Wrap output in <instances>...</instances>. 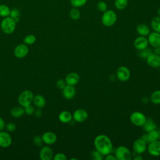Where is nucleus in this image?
Returning a JSON list of instances; mask_svg holds the SVG:
<instances>
[{"instance_id":"nucleus-32","label":"nucleus","mask_w":160,"mask_h":160,"mask_svg":"<svg viewBox=\"0 0 160 160\" xmlns=\"http://www.w3.org/2000/svg\"><path fill=\"white\" fill-rule=\"evenodd\" d=\"M19 16H20V11L18 9H12L10 10L9 16L11 18L14 19L16 22H18L19 20Z\"/></svg>"},{"instance_id":"nucleus-18","label":"nucleus","mask_w":160,"mask_h":160,"mask_svg":"<svg viewBox=\"0 0 160 160\" xmlns=\"http://www.w3.org/2000/svg\"><path fill=\"white\" fill-rule=\"evenodd\" d=\"M148 40L149 44L153 48L160 46V33L157 32H152L148 34Z\"/></svg>"},{"instance_id":"nucleus-30","label":"nucleus","mask_w":160,"mask_h":160,"mask_svg":"<svg viewBox=\"0 0 160 160\" xmlns=\"http://www.w3.org/2000/svg\"><path fill=\"white\" fill-rule=\"evenodd\" d=\"M70 18L73 20H78L80 18L81 13L76 8H73L70 10L69 12Z\"/></svg>"},{"instance_id":"nucleus-4","label":"nucleus","mask_w":160,"mask_h":160,"mask_svg":"<svg viewBox=\"0 0 160 160\" xmlns=\"http://www.w3.org/2000/svg\"><path fill=\"white\" fill-rule=\"evenodd\" d=\"M34 94L29 90H24L20 93L18 96V103L23 108L29 105L32 102Z\"/></svg>"},{"instance_id":"nucleus-27","label":"nucleus","mask_w":160,"mask_h":160,"mask_svg":"<svg viewBox=\"0 0 160 160\" xmlns=\"http://www.w3.org/2000/svg\"><path fill=\"white\" fill-rule=\"evenodd\" d=\"M151 101L155 104H160V90L154 91L150 96Z\"/></svg>"},{"instance_id":"nucleus-22","label":"nucleus","mask_w":160,"mask_h":160,"mask_svg":"<svg viewBox=\"0 0 160 160\" xmlns=\"http://www.w3.org/2000/svg\"><path fill=\"white\" fill-rule=\"evenodd\" d=\"M32 102L35 106L38 108H42L46 105V99L41 94H36L34 96Z\"/></svg>"},{"instance_id":"nucleus-20","label":"nucleus","mask_w":160,"mask_h":160,"mask_svg":"<svg viewBox=\"0 0 160 160\" xmlns=\"http://www.w3.org/2000/svg\"><path fill=\"white\" fill-rule=\"evenodd\" d=\"M79 76L76 72H70L65 78V81L66 82V84L71 85V86H75L76 85L79 81Z\"/></svg>"},{"instance_id":"nucleus-19","label":"nucleus","mask_w":160,"mask_h":160,"mask_svg":"<svg viewBox=\"0 0 160 160\" xmlns=\"http://www.w3.org/2000/svg\"><path fill=\"white\" fill-rule=\"evenodd\" d=\"M141 138L147 143L149 144L151 142L154 141L159 139L158 131L156 129L152 130L151 131L147 132V134L142 135Z\"/></svg>"},{"instance_id":"nucleus-46","label":"nucleus","mask_w":160,"mask_h":160,"mask_svg":"<svg viewBox=\"0 0 160 160\" xmlns=\"http://www.w3.org/2000/svg\"><path fill=\"white\" fill-rule=\"evenodd\" d=\"M133 159L134 160H142V157L139 154H136V155H135V156L133 158Z\"/></svg>"},{"instance_id":"nucleus-38","label":"nucleus","mask_w":160,"mask_h":160,"mask_svg":"<svg viewBox=\"0 0 160 160\" xmlns=\"http://www.w3.org/2000/svg\"><path fill=\"white\" fill-rule=\"evenodd\" d=\"M24 109L25 113L27 115H29V116L33 114L34 112V111H35L34 106H32L31 104L28 105V106H26V107H24Z\"/></svg>"},{"instance_id":"nucleus-25","label":"nucleus","mask_w":160,"mask_h":160,"mask_svg":"<svg viewBox=\"0 0 160 160\" xmlns=\"http://www.w3.org/2000/svg\"><path fill=\"white\" fill-rule=\"evenodd\" d=\"M137 32L142 36H148L150 33V29L149 27L145 24H139L136 27Z\"/></svg>"},{"instance_id":"nucleus-16","label":"nucleus","mask_w":160,"mask_h":160,"mask_svg":"<svg viewBox=\"0 0 160 160\" xmlns=\"http://www.w3.org/2000/svg\"><path fill=\"white\" fill-rule=\"evenodd\" d=\"M41 137H42L43 142L48 145L53 144L57 141L56 134L52 131H46L44 132Z\"/></svg>"},{"instance_id":"nucleus-42","label":"nucleus","mask_w":160,"mask_h":160,"mask_svg":"<svg viewBox=\"0 0 160 160\" xmlns=\"http://www.w3.org/2000/svg\"><path fill=\"white\" fill-rule=\"evenodd\" d=\"M34 114L37 118H41L42 116V112L41 108H38L37 109H35Z\"/></svg>"},{"instance_id":"nucleus-21","label":"nucleus","mask_w":160,"mask_h":160,"mask_svg":"<svg viewBox=\"0 0 160 160\" xmlns=\"http://www.w3.org/2000/svg\"><path fill=\"white\" fill-rule=\"evenodd\" d=\"M58 119L62 123H68L71 121L72 115L68 111H62L59 114Z\"/></svg>"},{"instance_id":"nucleus-12","label":"nucleus","mask_w":160,"mask_h":160,"mask_svg":"<svg viewBox=\"0 0 160 160\" xmlns=\"http://www.w3.org/2000/svg\"><path fill=\"white\" fill-rule=\"evenodd\" d=\"M12 144V138L10 134L6 132L0 131V147L6 148L9 147Z\"/></svg>"},{"instance_id":"nucleus-7","label":"nucleus","mask_w":160,"mask_h":160,"mask_svg":"<svg viewBox=\"0 0 160 160\" xmlns=\"http://www.w3.org/2000/svg\"><path fill=\"white\" fill-rule=\"evenodd\" d=\"M116 77L120 81L125 82L129 79L131 72L126 66H120L116 70Z\"/></svg>"},{"instance_id":"nucleus-36","label":"nucleus","mask_w":160,"mask_h":160,"mask_svg":"<svg viewBox=\"0 0 160 160\" xmlns=\"http://www.w3.org/2000/svg\"><path fill=\"white\" fill-rule=\"evenodd\" d=\"M32 141H33L34 144L38 147H41L44 143L42 137L39 136H34Z\"/></svg>"},{"instance_id":"nucleus-5","label":"nucleus","mask_w":160,"mask_h":160,"mask_svg":"<svg viewBox=\"0 0 160 160\" xmlns=\"http://www.w3.org/2000/svg\"><path fill=\"white\" fill-rule=\"evenodd\" d=\"M116 160H131L132 159V154L127 147L124 146H118L114 152Z\"/></svg>"},{"instance_id":"nucleus-40","label":"nucleus","mask_w":160,"mask_h":160,"mask_svg":"<svg viewBox=\"0 0 160 160\" xmlns=\"http://www.w3.org/2000/svg\"><path fill=\"white\" fill-rule=\"evenodd\" d=\"M5 128L8 132H13L16 129V124L14 122H11L6 124Z\"/></svg>"},{"instance_id":"nucleus-8","label":"nucleus","mask_w":160,"mask_h":160,"mask_svg":"<svg viewBox=\"0 0 160 160\" xmlns=\"http://www.w3.org/2000/svg\"><path fill=\"white\" fill-rule=\"evenodd\" d=\"M147 143L141 138L136 139L132 145V149L136 154H142L147 150Z\"/></svg>"},{"instance_id":"nucleus-28","label":"nucleus","mask_w":160,"mask_h":160,"mask_svg":"<svg viewBox=\"0 0 160 160\" xmlns=\"http://www.w3.org/2000/svg\"><path fill=\"white\" fill-rule=\"evenodd\" d=\"M128 4V0H115L114 6L119 10L125 9Z\"/></svg>"},{"instance_id":"nucleus-6","label":"nucleus","mask_w":160,"mask_h":160,"mask_svg":"<svg viewBox=\"0 0 160 160\" xmlns=\"http://www.w3.org/2000/svg\"><path fill=\"white\" fill-rule=\"evenodd\" d=\"M146 118V116L142 112L139 111L133 112L129 118L131 123L138 127H142Z\"/></svg>"},{"instance_id":"nucleus-23","label":"nucleus","mask_w":160,"mask_h":160,"mask_svg":"<svg viewBox=\"0 0 160 160\" xmlns=\"http://www.w3.org/2000/svg\"><path fill=\"white\" fill-rule=\"evenodd\" d=\"M24 109L23 107L21 106H16L11 109L10 111V114L12 117L14 118H19L22 117L24 114Z\"/></svg>"},{"instance_id":"nucleus-15","label":"nucleus","mask_w":160,"mask_h":160,"mask_svg":"<svg viewBox=\"0 0 160 160\" xmlns=\"http://www.w3.org/2000/svg\"><path fill=\"white\" fill-rule=\"evenodd\" d=\"M54 156L52 149L47 146L42 147L39 152V158L41 160H51Z\"/></svg>"},{"instance_id":"nucleus-44","label":"nucleus","mask_w":160,"mask_h":160,"mask_svg":"<svg viewBox=\"0 0 160 160\" xmlns=\"http://www.w3.org/2000/svg\"><path fill=\"white\" fill-rule=\"evenodd\" d=\"M5 126H6V124L4 119L0 117V131H2L4 129Z\"/></svg>"},{"instance_id":"nucleus-11","label":"nucleus","mask_w":160,"mask_h":160,"mask_svg":"<svg viewBox=\"0 0 160 160\" xmlns=\"http://www.w3.org/2000/svg\"><path fill=\"white\" fill-rule=\"evenodd\" d=\"M72 115V119L78 122H82L85 121L88 118V112L84 109H76Z\"/></svg>"},{"instance_id":"nucleus-47","label":"nucleus","mask_w":160,"mask_h":160,"mask_svg":"<svg viewBox=\"0 0 160 160\" xmlns=\"http://www.w3.org/2000/svg\"><path fill=\"white\" fill-rule=\"evenodd\" d=\"M157 13L158 14V16L160 17V8L158 9V11H157Z\"/></svg>"},{"instance_id":"nucleus-2","label":"nucleus","mask_w":160,"mask_h":160,"mask_svg":"<svg viewBox=\"0 0 160 160\" xmlns=\"http://www.w3.org/2000/svg\"><path fill=\"white\" fill-rule=\"evenodd\" d=\"M16 22L10 16L4 18L1 22V28L2 32L6 34H12L16 29Z\"/></svg>"},{"instance_id":"nucleus-35","label":"nucleus","mask_w":160,"mask_h":160,"mask_svg":"<svg viewBox=\"0 0 160 160\" xmlns=\"http://www.w3.org/2000/svg\"><path fill=\"white\" fill-rule=\"evenodd\" d=\"M91 158L94 160H102L104 159V156L98 150H94L91 153Z\"/></svg>"},{"instance_id":"nucleus-43","label":"nucleus","mask_w":160,"mask_h":160,"mask_svg":"<svg viewBox=\"0 0 160 160\" xmlns=\"http://www.w3.org/2000/svg\"><path fill=\"white\" fill-rule=\"evenodd\" d=\"M104 159L106 160H116V158L115 156L113 155V154H111V153L106 155Z\"/></svg>"},{"instance_id":"nucleus-45","label":"nucleus","mask_w":160,"mask_h":160,"mask_svg":"<svg viewBox=\"0 0 160 160\" xmlns=\"http://www.w3.org/2000/svg\"><path fill=\"white\" fill-rule=\"evenodd\" d=\"M153 53H155L156 54L160 55V46H157L156 48H154V50H153Z\"/></svg>"},{"instance_id":"nucleus-3","label":"nucleus","mask_w":160,"mask_h":160,"mask_svg":"<svg viewBox=\"0 0 160 160\" xmlns=\"http://www.w3.org/2000/svg\"><path fill=\"white\" fill-rule=\"evenodd\" d=\"M116 21L117 15L112 10H106L104 12L101 18L102 24L106 27L112 26L116 23Z\"/></svg>"},{"instance_id":"nucleus-33","label":"nucleus","mask_w":160,"mask_h":160,"mask_svg":"<svg viewBox=\"0 0 160 160\" xmlns=\"http://www.w3.org/2000/svg\"><path fill=\"white\" fill-rule=\"evenodd\" d=\"M152 53V51H151V49L149 48H145L142 50H141L139 51V57H141V58L142 59H146L150 54H151Z\"/></svg>"},{"instance_id":"nucleus-14","label":"nucleus","mask_w":160,"mask_h":160,"mask_svg":"<svg viewBox=\"0 0 160 160\" xmlns=\"http://www.w3.org/2000/svg\"><path fill=\"white\" fill-rule=\"evenodd\" d=\"M146 60L147 64L151 68H158L160 67V55L152 52Z\"/></svg>"},{"instance_id":"nucleus-49","label":"nucleus","mask_w":160,"mask_h":160,"mask_svg":"<svg viewBox=\"0 0 160 160\" xmlns=\"http://www.w3.org/2000/svg\"><path fill=\"white\" fill-rule=\"evenodd\" d=\"M71 160H72V159H75V160H78V159L77 158H71L70 159Z\"/></svg>"},{"instance_id":"nucleus-24","label":"nucleus","mask_w":160,"mask_h":160,"mask_svg":"<svg viewBox=\"0 0 160 160\" xmlns=\"http://www.w3.org/2000/svg\"><path fill=\"white\" fill-rule=\"evenodd\" d=\"M142 128L146 132H149L152 130L156 129L157 125L152 119L148 118H146V120L144 125L142 126Z\"/></svg>"},{"instance_id":"nucleus-48","label":"nucleus","mask_w":160,"mask_h":160,"mask_svg":"<svg viewBox=\"0 0 160 160\" xmlns=\"http://www.w3.org/2000/svg\"><path fill=\"white\" fill-rule=\"evenodd\" d=\"M158 134H159V139H160V129L159 130H158Z\"/></svg>"},{"instance_id":"nucleus-9","label":"nucleus","mask_w":160,"mask_h":160,"mask_svg":"<svg viewBox=\"0 0 160 160\" xmlns=\"http://www.w3.org/2000/svg\"><path fill=\"white\" fill-rule=\"evenodd\" d=\"M29 52V49L28 46L23 43V44H19L16 46L14 50V55L17 58H24L26 57Z\"/></svg>"},{"instance_id":"nucleus-17","label":"nucleus","mask_w":160,"mask_h":160,"mask_svg":"<svg viewBox=\"0 0 160 160\" xmlns=\"http://www.w3.org/2000/svg\"><path fill=\"white\" fill-rule=\"evenodd\" d=\"M62 90L63 97L68 100L72 99L76 95V91L74 86L66 84V86Z\"/></svg>"},{"instance_id":"nucleus-31","label":"nucleus","mask_w":160,"mask_h":160,"mask_svg":"<svg viewBox=\"0 0 160 160\" xmlns=\"http://www.w3.org/2000/svg\"><path fill=\"white\" fill-rule=\"evenodd\" d=\"M36 41V38L33 34H29L25 36L23 39V42L26 45H31L33 44Z\"/></svg>"},{"instance_id":"nucleus-1","label":"nucleus","mask_w":160,"mask_h":160,"mask_svg":"<svg viewBox=\"0 0 160 160\" xmlns=\"http://www.w3.org/2000/svg\"><path fill=\"white\" fill-rule=\"evenodd\" d=\"M95 149L99 151L104 156L112 152L113 146L111 140L104 134L98 135L94 140Z\"/></svg>"},{"instance_id":"nucleus-10","label":"nucleus","mask_w":160,"mask_h":160,"mask_svg":"<svg viewBox=\"0 0 160 160\" xmlns=\"http://www.w3.org/2000/svg\"><path fill=\"white\" fill-rule=\"evenodd\" d=\"M148 151L152 156H160V141L156 140L151 142L147 146Z\"/></svg>"},{"instance_id":"nucleus-29","label":"nucleus","mask_w":160,"mask_h":160,"mask_svg":"<svg viewBox=\"0 0 160 160\" xmlns=\"http://www.w3.org/2000/svg\"><path fill=\"white\" fill-rule=\"evenodd\" d=\"M10 9L5 4H0V16L6 18L9 16Z\"/></svg>"},{"instance_id":"nucleus-26","label":"nucleus","mask_w":160,"mask_h":160,"mask_svg":"<svg viewBox=\"0 0 160 160\" xmlns=\"http://www.w3.org/2000/svg\"><path fill=\"white\" fill-rule=\"evenodd\" d=\"M151 26L154 31L160 33V17L156 16L151 20Z\"/></svg>"},{"instance_id":"nucleus-39","label":"nucleus","mask_w":160,"mask_h":160,"mask_svg":"<svg viewBox=\"0 0 160 160\" xmlns=\"http://www.w3.org/2000/svg\"><path fill=\"white\" fill-rule=\"evenodd\" d=\"M52 159L54 160H66L67 157L65 154L62 152H58L54 155Z\"/></svg>"},{"instance_id":"nucleus-34","label":"nucleus","mask_w":160,"mask_h":160,"mask_svg":"<svg viewBox=\"0 0 160 160\" xmlns=\"http://www.w3.org/2000/svg\"><path fill=\"white\" fill-rule=\"evenodd\" d=\"M88 0H70L71 4L74 8H80L83 6Z\"/></svg>"},{"instance_id":"nucleus-13","label":"nucleus","mask_w":160,"mask_h":160,"mask_svg":"<svg viewBox=\"0 0 160 160\" xmlns=\"http://www.w3.org/2000/svg\"><path fill=\"white\" fill-rule=\"evenodd\" d=\"M133 44L134 48L137 50L141 51L148 48L149 45V42H148V38L146 37L139 36L134 39Z\"/></svg>"},{"instance_id":"nucleus-37","label":"nucleus","mask_w":160,"mask_h":160,"mask_svg":"<svg viewBox=\"0 0 160 160\" xmlns=\"http://www.w3.org/2000/svg\"><path fill=\"white\" fill-rule=\"evenodd\" d=\"M107 8H108V5L104 1H99L97 4L98 9L101 12L106 11L107 10Z\"/></svg>"},{"instance_id":"nucleus-41","label":"nucleus","mask_w":160,"mask_h":160,"mask_svg":"<svg viewBox=\"0 0 160 160\" xmlns=\"http://www.w3.org/2000/svg\"><path fill=\"white\" fill-rule=\"evenodd\" d=\"M56 86L58 89H62L66 86V82L65 80L62 79H59L56 81Z\"/></svg>"}]
</instances>
